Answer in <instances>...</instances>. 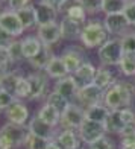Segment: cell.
Masks as SVG:
<instances>
[{"mask_svg": "<svg viewBox=\"0 0 135 149\" xmlns=\"http://www.w3.org/2000/svg\"><path fill=\"white\" fill-rule=\"evenodd\" d=\"M46 74L52 79H62L65 76H69V72H67V67L64 64V61L61 59V56H53L50 59V63L46 67Z\"/></svg>", "mask_w": 135, "mask_h": 149, "instance_id": "24", "label": "cell"}, {"mask_svg": "<svg viewBox=\"0 0 135 149\" xmlns=\"http://www.w3.org/2000/svg\"><path fill=\"white\" fill-rule=\"evenodd\" d=\"M0 2H5V0H0Z\"/></svg>", "mask_w": 135, "mask_h": 149, "instance_id": "49", "label": "cell"}, {"mask_svg": "<svg viewBox=\"0 0 135 149\" xmlns=\"http://www.w3.org/2000/svg\"><path fill=\"white\" fill-rule=\"evenodd\" d=\"M118 137V149H135V125L127 126Z\"/></svg>", "mask_w": 135, "mask_h": 149, "instance_id": "29", "label": "cell"}, {"mask_svg": "<svg viewBox=\"0 0 135 149\" xmlns=\"http://www.w3.org/2000/svg\"><path fill=\"white\" fill-rule=\"evenodd\" d=\"M39 2H44V3H47V5L53 6V8H56L58 11H61V9L65 6V3L69 2V0H39Z\"/></svg>", "mask_w": 135, "mask_h": 149, "instance_id": "45", "label": "cell"}, {"mask_svg": "<svg viewBox=\"0 0 135 149\" xmlns=\"http://www.w3.org/2000/svg\"><path fill=\"white\" fill-rule=\"evenodd\" d=\"M0 28H2L3 31H6L8 33H11L14 38L20 37L24 32L23 24L17 17V12L11 11V9L0 12Z\"/></svg>", "mask_w": 135, "mask_h": 149, "instance_id": "14", "label": "cell"}, {"mask_svg": "<svg viewBox=\"0 0 135 149\" xmlns=\"http://www.w3.org/2000/svg\"><path fill=\"white\" fill-rule=\"evenodd\" d=\"M111 114V110L105 104H97L85 108V119L91 122H97V123H105L108 116Z\"/></svg>", "mask_w": 135, "mask_h": 149, "instance_id": "23", "label": "cell"}, {"mask_svg": "<svg viewBox=\"0 0 135 149\" xmlns=\"http://www.w3.org/2000/svg\"><path fill=\"white\" fill-rule=\"evenodd\" d=\"M29 5H30V0H8V6L11 11H18Z\"/></svg>", "mask_w": 135, "mask_h": 149, "instance_id": "43", "label": "cell"}, {"mask_svg": "<svg viewBox=\"0 0 135 149\" xmlns=\"http://www.w3.org/2000/svg\"><path fill=\"white\" fill-rule=\"evenodd\" d=\"M108 35H109V33L105 29L103 23L91 22L88 24H85L79 41L82 43L87 49H96V47L99 49L100 46H103L108 40H109Z\"/></svg>", "mask_w": 135, "mask_h": 149, "instance_id": "3", "label": "cell"}, {"mask_svg": "<svg viewBox=\"0 0 135 149\" xmlns=\"http://www.w3.org/2000/svg\"><path fill=\"white\" fill-rule=\"evenodd\" d=\"M21 73L17 72V70H12V72H8L5 73V78H3V84H2V88L9 91L11 94L15 93V88H17V84L18 81L21 79Z\"/></svg>", "mask_w": 135, "mask_h": 149, "instance_id": "31", "label": "cell"}, {"mask_svg": "<svg viewBox=\"0 0 135 149\" xmlns=\"http://www.w3.org/2000/svg\"><path fill=\"white\" fill-rule=\"evenodd\" d=\"M55 141L62 149H80V143H82L78 131L75 130H61Z\"/></svg>", "mask_w": 135, "mask_h": 149, "instance_id": "18", "label": "cell"}, {"mask_svg": "<svg viewBox=\"0 0 135 149\" xmlns=\"http://www.w3.org/2000/svg\"><path fill=\"white\" fill-rule=\"evenodd\" d=\"M37 37L39 38V41L43 43V46H47V47L56 44L59 40L62 38L58 23H50V24H44V26H38Z\"/></svg>", "mask_w": 135, "mask_h": 149, "instance_id": "16", "label": "cell"}, {"mask_svg": "<svg viewBox=\"0 0 135 149\" xmlns=\"http://www.w3.org/2000/svg\"><path fill=\"white\" fill-rule=\"evenodd\" d=\"M46 102H47V104H50V105H53V107H55L56 110H59L61 113H62V111L65 110V108L69 107V104H70L69 100H67V99L64 97V96H61V94H59L58 91H55V90L50 91L49 94H47Z\"/></svg>", "mask_w": 135, "mask_h": 149, "instance_id": "32", "label": "cell"}, {"mask_svg": "<svg viewBox=\"0 0 135 149\" xmlns=\"http://www.w3.org/2000/svg\"><path fill=\"white\" fill-rule=\"evenodd\" d=\"M103 125H105L106 134H117V135H120L127 128V123L125 122L120 110L111 111V114L108 116V119H106V122Z\"/></svg>", "mask_w": 135, "mask_h": 149, "instance_id": "19", "label": "cell"}, {"mask_svg": "<svg viewBox=\"0 0 135 149\" xmlns=\"http://www.w3.org/2000/svg\"><path fill=\"white\" fill-rule=\"evenodd\" d=\"M59 56H61V59L64 61L69 74H73L80 65L85 63L84 50L79 49V47H75V46H70V47H67V49H64Z\"/></svg>", "mask_w": 135, "mask_h": 149, "instance_id": "11", "label": "cell"}, {"mask_svg": "<svg viewBox=\"0 0 135 149\" xmlns=\"http://www.w3.org/2000/svg\"><path fill=\"white\" fill-rule=\"evenodd\" d=\"M85 122V108L80 107L78 102H70L69 107L61 113V130H75L78 131L80 125Z\"/></svg>", "mask_w": 135, "mask_h": 149, "instance_id": "5", "label": "cell"}, {"mask_svg": "<svg viewBox=\"0 0 135 149\" xmlns=\"http://www.w3.org/2000/svg\"><path fill=\"white\" fill-rule=\"evenodd\" d=\"M3 78H5V73L0 72V88H2V84H3Z\"/></svg>", "mask_w": 135, "mask_h": 149, "instance_id": "47", "label": "cell"}, {"mask_svg": "<svg viewBox=\"0 0 135 149\" xmlns=\"http://www.w3.org/2000/svg\"><path fill=\"white\" fill-rule=\"evenodd\" d=\"M65 15L70 17V18H73V20H78V22H82V23H84L85 20H87V11H85L79 3H76V5H71V6H69V8H67Z\"/></svg>", "mask_w": 135, "mask_h": 149, "instance_id": "34", "label": "cell"}, {"mask_svg": "<svg viewBox=\"0 0 135 149\" xmlns=\"http://www.w3.org/2000/svg\"><path fill=\"white\" fill-rule=\"evenodd\" d=\"M30 135L28 125H15L11 122L0 128V149H15L24 146Z\"/></svg>", "mask_w": 135, "mask_h": 149, "instance_id": "2", "label": "cell"}, {"mask_svg": "<svg viewBox=\"0 0 135 149\" xmlns=\"http://www.w3.org/2000/svg\"><path fill=\"white\" fill-rule=\"evenodd\" d=\"M118 70L126 78H135V53H125L118 64Z\"/></svg>", "mask_w": 135, "mask_h": 149, "instance_id": "28", "label": "cell"}, {"mask_svg": "<svg viewBox=\"0 0 135 149\" xmlns=\"http://www.w3.org/2000/svg\"><path fill=\"white\" fill-rule=\"evenodd\" d=\"M125 17L127 18V22H129L131 26H135V0H129L126 5V8L123 11Z\"/></svg>", "mask_w": 135, "mask_h": 149, "instance_id": "42", "label": "cell"}, {"mask_svg": "<svg viewBox=\"0 0 135 149\" xmlns=\"http://www.w3.org/2000/svg\"><path fill=\"white\" fill-rule=\"evenodd\" d=\"M6 120L15 125H28L30 120V113L29 108L24 105V102H21L20 99H17L8 110L5 111Z\"/></svg>", "mask_w": 135, "mask_h": 149, "instance_id": "12", "label": "cell"}, {"mask_svg": "<svg viewBox=\"0 0 135 149\" xmlns=\"http://www.w3.org/2000/svg\"><path fill=\"white\" fill-rule=\"evenodd\" d=\"M78 3L88 12V14H97L102 11L103 0H78Z\"/></svg>", "mask_w": 135, "mask_h": 149, "instance_id": "36", "label": "cell"}, {"mask_svg": "<svg viewBox=\"0 0 135 149\" xmlns=\"http://www.w3.org/2000/svg\"><path fill=\"white\" fill-rule=\"evenodd\" d=\"M103 26L108 31V33L111 35H116L118 38L125 37L126 33H129L131 24L127 22V18L125 17L123 12H118V14H111V15H105L103 18Z\"/></svg>", "mask_w": 135, "mask_h": 149, "instance_id": "8", "label": "cell"}, {"mask_svg": "<svg viewBox=\"0 0 135 149\" xmlns=\"http://www.w3.org/2000/svg\"><path fill=\"white\" fill-rule=\"evenodd\" d=\"M14 96L17 99H29L30 96V84H29V81L28 78H21L18 81V84H17V88H15V93H14Z\"/></svg>", "mask_w": 135, "mask_h": 149, "instance_id": "33", "label": "cell"}, {"mask_svg": "<svg viewBox=\"0 0 135 149\" xmlns=\"http://www.w3.org/2000/svg\"><path fill=\"white\" fill-rule=\"evenodd\" d=\"M129 0H103L102 5V12L105 15H111V14H118L123 12L126 5Z\"/></svg>", "mask_w": 135, "mask_h": 149, "instance_id": "30", "label": "cell"}, {"mask_svg": "<svg viewBox=\"0 0 135 149\" xmlns=\"http://www.w3.org/2000/svg\"><path fill=\"white\" fill-rule=\"evenodd\" d=\"M47 143H49L47 140L38 137V135H33L30 132V135H29V139H28L24 146H26V149H46Z\"/></svg>", "mask_w": 135, "mask_h": 149, "instance_id": "39", "label": "cell"}, {"mask_svg": "<svg viewBox=\"0 0 135 149\" xmlns=\"http://www.w3.org/2000/svg\"><path fill=\"white\" fill-rule=\"evenodd\" d=\"M53 56H55V55L52 53L50 47L43 46L41 52H39L37 56H33L32 59H29V64L33 67V69H37V70H39V72H44L46 67H47V64L50 63V59H52Z\"/></svg>", "mask_w": 135, "mask_h": 149, "instance_id": "26", "label": "cell"}, {"mask_svg": "<svg viewBox=\"0 0 135 149\" xmlns=\"http://www.w3.org/2000/svg\"><path fill=\"white\" fill-rule=\"evenodd\" d=\"M87 149H117V148H116V143H114L109 137L105 135L103 139L94 141L91 145H87Z\"/></svg>", "mask_w": 135, "mask_h": 149, "instance_id": "40", "label": "cell"}, {"mask_svg": "<svg viewBox=\"0 0 135 149\" xmlns=\"http://www.w3.org/2000/svg\"><path fill=\"white\" fill-rule=\"evenodd\" d=\"M121 46L125 53H135V33L129 32L125 37H121Z\"/></svg>", "mask_w": 135, "mask_h": 149, "instance_id": "41", "label": "cell"}, {"mask_svg": "<svg viewBox=\"0 0 135 149\" xmlns=\"http://www.w3.org/2000/svg\"><path fill=\"white\" fill-rule=\"evenodd\" d=\"M78 134H79L80 140H82V143L91 145L94 141L103 139L106 135V131H105L103 123H97V122H91V120L85 119V122L78 130Z\"/></svg>", "mask_w": 135, "mask_h": 149, "instance_id": "7", "label": "cell"}, {"mask_svg": "<svg viewBox=\"0 0 135 149\" xmlns=\"http://www.w3.org/2000/svg\"><path fill=\"white\" fill-rule=\"evenodd\" d=\"M116 81L117 79L114 78V74L109 69H106V67H99L97 72H96V76L93 79V84L96 87H99V88H102L103 91H106Z\"/></svg>", "mask_w": 135, "mask_h": 149, "instance_id": "25", "label": "cell"}, {"mask_svg": "<svg viewBox=\"0 0 135 149\" xmlns=\"http://www.w3.org/2000/svg\"><path fill=\"white\" fill-rule=\"evenodd\" d=\"M14 37L11 35V33H8L6 31H3L2 28H0V47H8L11 43H14Z\"/></svg>", "mask_w": 135, "mask_h": 149, "instance_id": "44", "label": "cell"}, {"mask_svg": "<svg viewBox=\"0 0 135 149\" xmlns=\"http://www.w3.org/2000/svg\"><path fill=\"white\" fill-rule=\"evenodd\" d=\"M96 72H97V67L93 63H90V61H85V63L73 73V76H75V79L78 81L79 87H84V85L93 84V79H94V76H96Z\"/></svg>", "mask_w": 135, "mask_h": 149, "instance_id": "20", "label": "cell"}, {"mask_svg": "<svg viewBox=\"0 0 135 149\" xmlns=\"http://www.w3.org/2000/svg\"><path fill=\"white\" fill-rule=\"evenodd\" d=\"M103 97H105V91L102 88H99L94 84H88V85H84L79 88L76 102L80 107L88 108L91 105L103 104Z\"/></svg>", "mask_w": 135, "mask_h": 149, "instance_id": "6", "label": "cell"}, {"mask_svg": "<svg viewBox=\"0 0 135 149\" xmlns=\"http://www.w3.org/2000/svg\"><path fill=\"white\" fill-rule=\"evenodd\" d=\"M0 113H2V111H0Z\"/></svg>", "mask_w": 135, "mask_h": 149, "instance_id": "51", "label": "cell"}, {"mask_svg": "<svg viewBox=\"0 0 135 149\" xmlns=\"http://www.w3.org/2000/svg\"><path fill=\"white\" fill-rule=\"evenodd\" d=\"M135 99V87L127 81H116L109 88L105 91L103 104L114 110H123V108H132Z\"/></svg>", "mask_w": 135, "mask_h": 149, "instance_id": "1", "label": "cell"}, {"mask_svg": "<svg viewBox=\"0 0 135 149\" xmlns=\"http://www.w3.org/2000/svg\"><path fill=\"white\" fill-rule=\"evenodd\" d=\"M28 126H29V130H30V132L33 135H38V137H41V139H44L47 141L56 140L58 134L61 131L59 128H55V126H52L49 123H46V122H43L38 116H32Z\"/></svg>", "mask_w": 135, "mask_h": 149, "instance_id": "9", "label": "cell"}, {"mask_svg": "<svg viewBox=\"0 0 135 149\" xmlns=\"http://www.w3.org/2000/svg\"><path fill=\"white\" fill-rule=\"evenodd\" d=\"M123 55H125V50H123V46H121V38L118 37L109 38L103 46H100L97 49V58L105 67L108 65L118 67Z\"/></svg>", "mask_w": 135, "mask_h": 149, "instance_id": "4", "label": "cell"}, {"mask_svg": "<svg viewBox=\"0 0 135 149\" xmlns=\"http://www.w3.org/2000/svg\"><path fill=\"white\" fill-rule=\"evenodd\" d=\"M46 149H62V148H61V146H59V145L56 143V141L53 140V141H49V143H47Z\"/></svg>", "mask_w": 135, "mask_h": 149, "instance_id": "46", "label": "cell"}, {"mask_svg": "<svg viewBox=\"0 0 135 149\" xmlns=\"http://www.w3.org/2000/svg\"><path fill=\"white\" fill-rule=\"evenodd\" d=\"M85 28V24L82 22H78V20H73L70 17H64L59 23V29H61V35L64 40H69V41H75V40H80L82 35V31Z\"/></svg>", "mask_w": 135, "mask_h": 149, "instance_id": "15", "label": "cell"}, {"mask_svg": "<svg viewBox=\"0 0 135 149\" xmlns=\"http://www.w3.org/2000/svg\"><path fill=\"white\" fill-rule=\"evenodd\" d=\"M35 11H37V24L38 26L56 23V18H58V9L56 8H53V6L47 5L44 2H39L35 6Z\"/></svg>", "mask_w": 135, "mask_h": 149, "instance_id": "17", "label": "cell"}, {"mask_svg": "<svg viewBox=\"0 0 135 149\" xmlns=\"http://www.w3.org/2000/svg\"><path fill=\"white\" fill-rule=\"evenodd\" d=\"M79 84L78 81L75 79L73 74H69L62 79H58L55 82V91H58L61 96H64L69 102H76V97H78V93H79Z\"/></svg>", "mask_w": 135, "mask_h": 149, "instance_id": "13", "label": "cell"}, {"mask_svg": "<svg viewBox=\"0 0 135 149\" xmlns=\"http://www.w3.org/2000/svg\"><path fill=\"white\" fill-rule=\"evenodd\" d=\"M134 33H135V31H134Z\"/></svg>", "mask_w": 135, "mask_h": 149, "instance_id": "50", "label": "cell"}, {"mask_svg": "<svg viewBox=\"0 0 135 149\" xmlns=\"http://www.w3.org/2000/svg\"><path fill=\"white\" fill-rule=\"evenodd\" d=\"M37 116L41 119L43 122H46V123H49L52 126L58 128L59 126V122H61V111L56 110L53 105L50 104H44L43 107H39V110L37 113Z\"/></svg>", "mask_w": 135, "mask_h": 149, "instance_id": "22", "label": "cell"}, {"mask_svg": "<svg viewBox=\"0 0 135 149\" xmlns=\"http://www.w3.org/2000/svg\"><path fill=\"white\" fill-rule=\"evenodd\" d=\"M12 64H14V63H12V59L9 56L8 47H0V72H3V73L12 72L11 70Z\"/></svg>", "mask_w": 135, "mask_h": 149, "instance_id": "37", "label": "cell"}, {"mask_svg": "<svg viewBox=\"0 0 135 149\" xmlns=\"http://www.w3.org/2000/svg\"><path fill=\"white\" fill-rule=\"evenodd\" d=\"M17 12V17L18 20L21 22L23 28L24 29H29V28H33L37 24V11H35V6H26V8H21L15 11Z\"/></svg>", "mask_w": 135, "mask_h": 149, "instance_id": "27", "label": "cell"}, {"mask_svg": "<svg viewBox=\"0 0 135 149\" xmlns=\"http://www.w3.org/2000/svg\"><path fill=\"white\" fill-rule=\"evenodd\" d=\"M21 41V50H23V58L24 59H32L33 56H37L43 49V43L39 41L38 37H33V35H28L24 37Z\"/></svg>", "mask_w": 135, "mask_h": 149, "instance_id": "21", "label": "cell"}, {"mask_svg": "<svg viewBox=\"0 0 135 149\" xmlns=\"http://www.w3.org/2000/svg\"><path fill=\"white\" fill-rule=\"evenodd\" d=\"M8 52H9V56H11L14 64L24 59L23 58V50H21V41H18V40H14V43H11L8 46Z\"/></svg>", "mask_w": 135, "mask_h": 149, "instance_id": "35", "label": "cell"}, {"mask_svg": "<svg viewBox=\"0 0 135 149\" xmlns=\"http://www.w3.org/2000/svg\"><path fill=\"white\" fill-rule=\"evenodd\" d=\"M28 81L30 84V96L29 99L30 100H38L41 99L46 91H47V84H49V76L46 74V72H32L29 73L28 76Z\"/></svg>", "mask_w": 135, "mask_h": 149, "instance_id": "10", "label": "cell"}, {"mask_svg": "<svg viewBox=\"0 0 135 149\" xmlns=\"http://www.w3.org/2000/svg\"><path fill=\"white\" fill-rule=\"evenodd\" d=\"M134 87H135V78H134Z\"/></svg>", "mask_w": 135, "mask_h": 149, "instance_id": "48", "label": "cell"}, {"mask_svg": "<svg viewBox=\"0 0 135 149\" xmlns=\"http://www.w3.org/2000/svg\"><path fill=\"white\" fill-rule=\"evenodd\" d=\"M15 100H17V97L14 94H11L9 91L0 88V111H6Z\"/></svg>", "mask_w": 135, "mask_h": 149, "instance_id": "38", "label": "cell"}]
</instances>
